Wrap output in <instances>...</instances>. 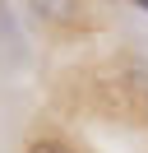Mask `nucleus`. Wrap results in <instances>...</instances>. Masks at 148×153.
Instances as JSON below:
<instances>
[{"instance_id": "f257e3e1", "label": "nucleus", "mask_w": 148, "mask_h": 153, "mask_svg": "<svg viewBox=\"0 0 148 153\" xmlns=\"http://www.w3.org/2000/svg\"><path fill=\"white\" fill-rule=\"evenodd\" d=\"M23 5L42 28H56V33H79V28L97 23L88 0H23Z\"/></svg>"}, {"instance_id": "f03ea898", "label": "nucleus", "mask_w": 148, "mask_h": 153, "mask_svg": "<svg viewBox=\"0 0 148 153\" xmlns=\"http://www.w3.org/2000/svg\"><path fill=\"white\" fill-rule=\"evenodd\" d=\"M28 153H79V149H70V144L56 139V134H33V139H28Z\"/></svg>"}, {"instance_id": "7ed1b4c3", "label": "nucleus", "mask_w": 148, "mask_h": 153, "mask_svg": "<svg viewBox=\"0 0 148 153\" xmlns=\"http://www.w3.org/2000/svg\"><path fill=\"white\" fill-rule=\"evenodd\" d=\"M134 107H139V111H144V116H148V93H144V97H139V102H134Z\"/></svg>"}, {"instance_id": "20e7f679", "label": "nucleus", "mask_w": 148, "mask_h": 153, "mask_svg": "<svg viewBox=\"0 0 148 153\" xmlns=\"http://www.w3.org/2000/svg\"><path fill=\"white\" fill-rule=\"evenodd\" d=\"M134 5H139V10H148V0H134Z\"/></svg>"}]
</instances>
